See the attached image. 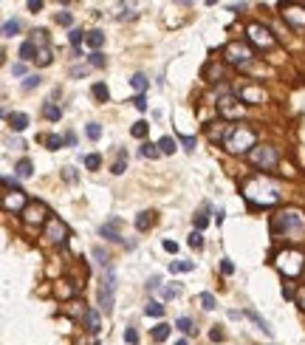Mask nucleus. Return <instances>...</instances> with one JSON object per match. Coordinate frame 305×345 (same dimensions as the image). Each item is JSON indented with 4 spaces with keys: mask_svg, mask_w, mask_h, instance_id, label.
<instances>
[{
    "mask_svg": "<svg viewBox=\"0 0 305 345\" xmlns=\"http://www.w3.org/2000/svg\"><path fill=\"white\" fill-rule=\"evenodd\" d=\"M20 31V20H6L3 23V37H14Z\"/></svg>",
    "mask_w": 305,
    "mask_h": 345,
    "instance_id": "32",
    "label": "nucleus"
},
{
    "mask_svg": "<svg viewBox=\"0 0 305 345\" xmlns=\"http://www.w3.org/2000/svg\"><path fill=\"white\" fill-rule=\"evenodd\" d=\"M221 269H223V275H232V269H235V266L229 263V260H223V263H221Z\"/></svg>",
    "mask_w": 305,
    "mask_h": 345,
    "instance_id": "59",
    "label": "nucleus"
},
{
    "mask_svg": "<svg viewBox=\"0 0 305 345\" xmlns=\"http://www.w3.org/2000/svg\"><path fill=\"white\" fill-rule=\"evenodd\" d=\"M282 297H288V300H291V297H294V288H291V286H288V283H285V286H282Z\"/></svg>",
    "mask_w": 305,
    "mask_h": 345,
    "instance_id": "58",
    "label": "nucleus"
},
{
    "mask_svg": "<svg viewBox=\"0 0 305 345\" xmlns=\"http://www.w3.org/2000/svg\"><path fill=\"white\" fill-rule=\"evenodd\" d=\"M130 102H133L136 108H139V111H147V96H144V93H136Z\"/></svg>",
    "mask_w": 305,
    "mask_h": 345,
    "instance_id": "49",
    "label": "nucleus"
},
{
    "mask_svg": "<svg viewBox=\"0 0 305 345\" xmlns=\"http://www.w3.org/2000/svg\"><path fill=\"white\" fill-rule=\"evenodd\" d=\"M6 122H9L11 130H17V133H20V130L28 127V116H26V114H6Z\"/></svg>",
    "mask_w": 305,
    "mask_h": 345,
    "instance_id": "15",
    "label": "nucleus"
},
{
    "mask_svg": "<svg viewBox=\"0 0 305 345\" xmlns=\"http://www.w3.org/2000/svg\"><path fill=\"white\" fill-rule=\"evenodd\" d=\"M223 57L232 62V65H240V68H246V65H251V59H254V51L249 46H243V43H229L223 51Z\"/></svg>",
    "mask_w": 305,
    "mask_h": 345,
    "instance_id": "5",
    "label": "nucleus"
},
{
    "mask_svg": "<svg viewBox=\"0 0 305 345\" xmlns=\"http://www.w3.org/2000/svg\"><path fill=\"white\" fill-rule=\"evenodd\" d=\"M119 227H122V221L119 218H111V221H105L99 227V235L105 238V241H113V243H119L122 241V235H119Z\"/></svg>",
    "mask_w": 305,
    "mask_h": 345,
    "instance_id": "11",
    "label": "nucleus"
},
{
    "mask_svg": "<svg viewBox=\"0 0 305 345\" xmlns=\"http://www.w3.org/2000/svg\"><path fill=\"white\" fill-rule=\"evenodd\" d=\"M51 48H40V57H37V62H40V65H51Z\"/></svg>",
    "mask_w": 305,
    "mask_h": 345,
    "instance_id": "48",
    "label": "nucleus"
},
{
    "mask_svg": "<svg viewBox=\"0 0 305 345\" xmlns=\"http://www.w3.org/2000/svg\"><path fill=\"white\" fill-rule=\"evenodd\" d=\"M45 238L51 243H59V246H65V241H68V227L62 224L59 218H51L48 221V230H45Z\"/></svg>",
    "mask_w": 305,
    "mask_h": 345,
    "instance_id": "10",
    "label": "nucleus"
},
{
    "mask_svg": "<svg viewBox=\"0 0 305 345\" xmlns=\"http://www.w3.org/2000/svg\"><path fill=\"white\" fill-rule=\"evenodd\" d=\"M31 172H34V164L28 159H20L14 164V175H17V178H31Z\"/></svg>",
    "mask_w": 305,
    "mask_h": 345,
    "instance_id": "19",
    "label": "nucleus"
},
{
    "mask_svg": "<svg viewBox=\"0 0 305 345\" xmlns=\"http://www.w3.org/2000/svg\"><path fill=\"white\" fill-rule=\"evenodd\" d=\"M147 130H150V125H147V122H136L130 133H133L136 139H144V136H147Z\"/></svg>",
    "mask_w": 305,
    "mask_h": 345,
    "instance_id": "42",
    "label": "nucleus"
},
{
    "mask_svg": "<svg viewBox=\"0 0 305 345\" xmlns=\"http://www.w3.org/2000/svg\"><path fill=\"white\" fill-rule=\"evenodd\" d=\"M285 20H291V23H297V26H305L303 6H288V9H285Z\"/></svg>",
    "mask_w": 305,
    "mask_h": 345,
    "instance_id": "20",
    "label": "nucleus"
},
{
    "mask_svg": "<svg viewBox=\"0 0 305 345\" xmlns=\"http://www.w3.org/2000/svg\"><path fill=\"white\" fill-rule=\"evenodd\" d=\"M169 331H172V325H167V322H158L156 328H153V340H156V343H164V340L169 337Z\"/></svg>",
    "mask_w": 305,
    "mask_h": 345,
    "instance_id": "24",
    "label": "nucleus"
},
{
    "mask_svg": "<svg viewBox=\"0 0 305 345\" xmlns=\"http://www.w3.org/2000/svg\"><path fill=\"white\" fill-rule=\"evenodd\" d=\"M161 294H164L167 300H172V297H178V294H181V288L178 286H164V288H161Z\"/></svg>",
    "mask_w": 305,
    "mask_h": 345,
    "instance_id": "50",
    "label": "nucleus"
},
{
    "mask_svg": "<svg viewBox=\"0 0 305 345\" xmlns=\"http://www.w3.org/2000/svg\"><path fill=\"white\" fill-rule=\"evenodd\" d=\"M175 345H187V340H178V343H175Z\"/></svg>",
    "mask_w": 305,
    "mask_h": 345,
    "instance_id": "61",
    "label": "nucleus"
},
{
    "mask_svg": "<svg viewBox=\"0 0 305 345\" xmlns=\"http://www.w3.org/2000/svg\"><path fill=\"white\" fill-rule=\"evenodd\" d=\"M133 6H130V9H127V6H124V9H122V14H119V17H122V20H124V17H133Z\"/></svg>",
    "mask_w": 305,
    "mask_h": 345,
    "instance_id": "60",
    "label": "nucleus"
},
{
    "mask_svg": "<svg viewBox=\"0 0 305 345\" xmlns=\"http://www.w3.org/2000/svg\"><path fill=\"white\" fill-rule=\"evenodd\" d=\"M141 156H144V159H158L161 150H158V144H150V142H147V144H141Z\"/></svg>",
    "mask_w": 305,
    "mask_h": 345,
    "instance_id": "34",
    "label": "nucleus"
},
{
    "mask_svg": "<svg viewBox=\"0 0 305 345\" xmlns=\"http://www.w3.org/2000/svg\"><path fill=\"white\" fill-rule=\"evenodd\" d=\"M28 9H31V12H40V9H43V3H40V0H28Z\"/></svg>",
    "mask_w": 305,
    "mask_h": 345,
    "instance_id": "57",
    "label": "nucleus"
},
{
    "mask_svg": "<svg viewBox=\"0 0 305 345\" xmlns=\"http://www.w3.org/2000/svg\"><path fill=\"white\" fill-rule=\"evenodd\" d=\"M175 328H178V331H184V334H192V331H195L190 317H178V320H175Z\"/></svg>",
    "mask_w": 305,
    "mask_h": 345,
    "instance_id": "40",
    "label": "nucleus"
},
{
    "mask_svg": "<svg viewBox=\"0 0 305 345\" xmlns=\"http://www.w3.org/2000/svg\"><path fill=\"white\" fill-rule=\"evenodd\" d=\"M93 51H99L102 46H105V31H99V29H93V31H88V40H85Z\"/></svg>",
    "mask_w": 305,
    "mask_h": 345,
    "instance_id": "21",
    "label": "nucleus"
},
{
    "mask_svg": "<svg viewBox=\"0 0 305 345\" xmlns=\"http://www.w3.org/2000/svg\"><path fill=\"white\" fill-rule=\"evenodd\" d=\"M99 164H102V156H99V153H90V156H85V167H88V170H99Z\"/></svg>",
    "mask_w": 305,
    "mask_h": 345,
    "instance_id": "41",
    "label": "nucleus"
},
{
    "mask_svg": "<svg viewBox=\"0 0 305 345\" xmlns=\"http://www.w3.org/2000/svg\"><path fill=\"white\" fill-rule=\"evenodd\" d=\"M246 317H249V320H251V322H254V325H257L260 331H266V334H271V331H274V328H271L269 322L263 320V317H260V314H257V311H254V309H246Z\"/></svg>",
    "mask_w": 305,
    "mask_h": 345,
    "instance_id": "22",
    "label": "nucleus"
},
{
    "mask_svg": "<svg viewBox=\"0 0 305 345\" xmlns=\"http://www.w3.org/2000/svg\"><path fill=\"white\" fill-rule=\"evenodd\" d=\"M54 20H56L59 26H71V23H74V17H71V12H56V14H54Z\"/></svg>",
    "mask_w": 305,
    "mask_h": 345,
    "instance_id": "46",
    "label": "nucleus"
},
{
    "mask_svg": "<svg viewBox=\"0 0 305 345\" xmlns=\"http://www.w3.org/2000/svg\"><path fill=\"white\" fill-rule=\"evenodd\" d=\"M175 147H178V142H175L172 136L158 139V150H161V156H169V153H175Z\"/></svg>",
    "mask_w": 305,
    "mask_h": 345,
    "instance_id": "23",
    "label": "nucleus"
},
{
    "mask_svg": "<svg viewBox=\"0 0 305 345\" xmlns=\"http://www.w3.org/2000/svg\"><path fill=\"white\" fill-rule=\"evenodd\" d=\"M93 258H96V263L105 266V269H111V258L102 252V246H93Z\"/></svg>",
    "mask_w": 305,
    "mask_h": 345,
    "instance_id": "36",
    "label": "nucleus"
},
{
    "mask_svg": "<svg viewBox=\"0 0 305 345\" xmlns=\"http://www.w3.org/2000/svg\"><path fill=\"white\" fill-rule=\"evenodd\" d=\"M130 85H133L139 93H144L147 88H150V80H147L144 74H133V77H130Z\"/></svg>",
    "mask_w": 305,
    "mask_h": 345,
    "instance_id": "25",
    "label": "nucleus"
},
{
    "mask_svg": "<svg viewBox=\"0 0 305 345\" xmlns=\"http://www.w3.org/2000/svg\"><path fill=\"white\" fill-rule=\"evenodd\" d=\"M144 314L147 317H164V306H161L158 300H150V303L144 306Z\"/></svg>",
    "mask_w": 305,
    "mask_h": 345,
    "instance_id": "28",
    "label": "nucleus"
},
{
    "mask_svg": "<svg viewBox=\"0 0 305 345\" xmlns=\"http://www.w3.org/2000/svg\"><path fill=\"white\" fill-rule=\"evenodd\" d=\"M271 232L277 238H288V241H300L305 235V215L300 209H285L271 221Z\"/></svg>",
    "mask_w": 305,
    "mask_h": 345,
    "instance_id": "2",
    "label": "nucleus"
},
{
    "mask_svg": "<svg viewBox=\"0 0 305 345\" xmlns=\"http://www.w3.org/2000/svg\"><path fill=\"white\" fill-rule=\"evenodd\" d=\"M40 82H43V77H40V74L26 77V80H23V91H34V88H40Z\"/></svg>",
    "mask_w": 305,
    "mask_h": 345,
    "instance_id": "31",
    "label": "nucleus"
},
{
    "mask_svg": "<svg viewBox=\"0 0 305 345\" xmlns=\"http://www.w3.org/2000/svg\"><path fill=\"white\" fill-rule=\"evenodd\" d=\"M43 116H45V119H51V122H56V119L62 116V111H59L56 105H51V102H48V105L43 108Z\"/></svg>",
    "mask_w": 305,
    "mask_h": 345,
    "instance_id": "35",
    "label": "nucleus"
},
{
    "mask_svg": "<svg viewBox=\"0 0 305 345\" xmlns=\"http://www.w3.org/2000/svg\"><path fill=\"white\" fill-rule=\"evenodd\" d=\"M90 65H93V68H105V62H108V59H105V54H102V51H93V54H90Z\"/></svg>",
    "mask_w": 305,
    "mask_h": 345,
    "instance_id": "43",
    "label": "nucleus"
},
{
    "mask_svg": "<svg viewBox=\"0 0 305 345\" xmlns=\"http://www.w3.org/2000/svg\"><path fill=\"white\" fill-rule=\"evenodd\" d=\"M218 111H221L226 119H240V114H243V108H240V105H235V99H232V96H223V99L218 102Z\"/></svg>",
    "mask_w": 305,
    "mask_h": 345,
    "instance_id": "14",
    "label": "nucleus"
},
{
    "mask_svg": "<svg viewBox=\"0 0 305 345\" xmlns=\"http://www.w3.org/2000/svg\"><path fill=\"white\" fill-rule=\"evenodd\" d=\"M150 224H153V212H139V218H136V230L147 232V230H150Z\"/></svg>",
    "mask_w": 305,
    "mask_h": 345,
    "instance_id": "27",
    "label": "nucleus"
},
{
    "mask_svg": "<svg viewBox=\"0 0 305 345\" xmlns=\"http://www.w3.org/2000/svg\"><path fill=\"white\" fill-rule=\"evenodd\" d=\"M237 96H240V102H249V105L266 102V91H263V88H257V85H251V82L240 85V88H237Z\"/></svg>",
    "mask_w": 305,
    "mask_h": 345,
    "instance_id": "9",
    "label": "nucleus"
},
{
    "mask_svg": "<svg viewBox=\"0 0 305 345\" xmlns=\"http://www.w3.org/2000/svg\"><path fill=\"white\" fill-rule=\"evenodd\" d=\"M85 133H88V139H93V142H96V139L102 136V127L96 125V122H90V125L85 127Z\"/></svg>",
    "mask_w": 305,
    "mask_h": 345,
    "instance_id": "47",
    "label": "nucleus"
},
{
    "mask_svg": "<svg viewBox=\"0 0 305 345\" xmlns=\"http://www.w3.org/2000/svg\"><path fill=\"white\" fill-rule=\"evenodd\" d=\"M147 288H150V291H153V288H161V277H158V275H153L150 280H147Z\"/></svg>",
    "mask_w": 305,
    "mask_h": 345,
    "instance_id": "53",
    "label": "nucleus"
},
{
    "mask_svg": "<svg viewBox=\"0 0 305 345\" xmlns=\"http://www.w3.org/2000/svg\"><path fill=\"white\" fill-rule=\"evenodd\" d=\"M82 325H85L90 334H96V331H99V314H96L93 309H88L85 314H82Z\"/></svg>",
    "mask_w": 305,
    "mask_h": 345,
    "instance_id": "16",
    "label": "nucleus"
},
{
    "mask_svg": "<svg viewBox=\"0 0 305 345\" xmlns=\"http://www.w3.org/2000/svg\"><path fill=\"white\" fill-rule=\"evenodd\" d=\"M164 249L175 255V252H178V243H175V241H164Z\"/></svg>",
    "mask_w": 305,
    "mask_h": 345,
    "instance_id": "55",
    "label": "nucleus"
},
{
    "mask_svg": "<svg viewBox=\"0 0 305 345\" xmlns=\"http://www.w3.org/2000/svg\"><path fill=\"white\" fill-rule=\"evenodd\" d=\"M181 144H184V150H190V153H192V150H195V139H192V136H181Z\"/></svg>",
    "mask_w": 305,
    "mask_h": 345,
    "instance_id": "52",
    "label": "nucleus"
},
{
    "mask_svg": "<svg viewBox=\"0 0 305 345\" xmlns=\"http://www.w3.org/2000/svg\"><path fill=\"white\" fill-rule=\"evenodd\" d=\"M26 74V62H14L11 65V77H23Z\"/></svg>",
    "mask_w": 305,
    "mask_h": 345,
    "instance_id": "51",
    "label": "nucleus"
},
{
    "mask_svg": "<svg viewBox=\"0 0 305 345\" xmlns=\"http://www.w3.org/2000/svg\"><path fill=\"white\" fill-rule=\"evenodd\" d=\"M209 337H212L215 343H218V340H223V331H221V328H218V325H215L212 331H209Z\"/></svg>",
    "mask_w": 305,
    "mask_h": 345,
    "instance_id": "56",
    "label": "nucleus"
},
{
    "mask_svg": "<svg viewBox=\"0 0 305 345\" xmlns=\"http://www.w3.org/2000/svg\"><path fill=\"white\" fill-rule=\"evenodd\" d=\"M68 40H71V46H74V48H79V43H82V40H88V34H85L82 29H71Z\"/></svg>",
    "mask_w": 305,
    "mask_h": 345,
    "instance_id": "33",
    "label": "nucleus"
},
{
    "mask_svg": "<svg viewBox=\"0 0 305 345\" xmlns=\"http://www.w3.org/2000/svg\"><path fill=\"white\" fill-rule=\"evenodd\" d=\"M251 164L263 167V170H274L277 167V150L269 147V144H257L251 150Z\"/></svg>",
    "mask_w": 305,
    "mask_h": 345,
    "instance_id": "6",
    "label": "nucleus"
},
{
    "mask_svg": "<svg viewBox=\"0 0 305 345\" xmlns=\"http://www.w3.org/2000/svg\"><path fill=\"white\" fill-rule=\"evenodd\" d=\"M124 167H127V150H124V147H119V150H116V161H113L111 172H113V175H122V172H124Z\"/></svg>",
    "mask_w": 305,
    "mask_h": 345,
    "instance_id": "17",
    "label": "nucleus"
},
{
    "mask_svg": "<svg viewBox=\"0 0 305 345\" xmlns=\"http://www.w3.org/2000/svg\"><path fill=\"white\" fill-rule=\"evenodd\" d=\"M23 218H26V224H43L45 221V204H40V201H37V204H28V207L23 209Z\"/></svg>",
    "mask_w": 305,
    "mask_h": 345,
    "instance_id": "12",
    "label": "nucleus"
},
{
    "mask_svg": "<svg viewBox=\"0 0 305 345\" xmlns=\"http://www.w3.org/2000/svg\"><path fill=\"white\" fill-rule=\"evenodd\" d=\"M192 224H195V230H198V232H201L203 227L209 224V218H206V207H203L201 212H198V215H192Z\"/></svg>",
    "mask_w": 305,
    "mask_h": 345,
    "instance_id": "37",
    "label": "nucleus"
},
{
    "mask_svg": "<svg viewBox=\"0 0 305 345\" xmlns=\"http://www.w3.org/2000/svg\"><path fill=\"white\" fill-rule=\"evenodd\" d=\"M246 34H249V40H251V43H257V46H263V48H271V46H274V37H271V31L266 29V26H260V23H251L246 29Z\"/></svg>",
    "mask_w": 305,
    "mask_h": 345,
    "instance_id": "8",
    "label": "nucleus"
},
{
    "mask_svg": "<svg viewBox=\"0 0 305 345\" xmlns=\"http://www.w3.org/2000/svg\"><path fill=\"white\" fill-rule=\"evenodd\" d=\"M223 147L229 150V153H249V150L257 147V133H254L249 125H237V127L229 130Z\"/></svg>",
    "mask_w": 305,
    "mask_h": 345,
    "instance_id": "3",
    "label": "nucleus"
},
{
    "mask_svg": "<svg viewBox=\"0 0 305 345\" xmlns=\"http://www.w3.org/2000/svg\"><path fill=\"white\" fill-rule=\"evenodd\" d=\"M113 294H116V272L105 269V277H102V286H99V306L105 314L113 311Z\"/></svg>",
    "mask_w": 305,
    "mask_h": 345,
    "instance_id": "4",
    "label": "nucleus"
},
{
    "mask_svg": "<svg viewBox=\"0 0 305 345\" xmlns=\"http://www.w3.org/2000/svg\"><path fill=\"white\" fill-rule=\"evenodd\" d=\"M45 43H48V31H45V29H37V31H34V46H43V48H48Z\"/></svg>",
    "mask_w": 305,
    "mask_h": 345,
    "instance_id": "44",
    "label": "nucleus"
},
{
    "mask_svg": "<svg viewBox=\"0 0 305 345\" xmlns=\"http://www.w3.org/2000/svg\"><path fill=\"white\" fill-rule=\"evenodd\" d=\"M192 269H195L192 260H172V263H169V272H172V275H175V272H192Z\"/></svg>",
    "mask_w": 305,
    "mask_h": 345,
    "instance_id": "30",
    "label": "nucleus"
},
{
    "mask_svg": "<svg viewBox=\"0 0 305 345\" xmlns=\"http://www.w3.org/2000/svg\"><path fill=\"white\" fill-rule=\"evenodd\" d=\"M40 57V51H37V46H34V40H26L20 46V59L23 62H28V59H37Z\"/></svg>",
    "mask_w": 305,
    "mask_h": 345,
    "instance_id": "18",
    "label": "nucleus"
},
{
    "mask_svg": "<svg viewBox=\"0 0 305 345\" xmlns=\"http://www.w3.org/2000/svg\"><path fill=\"white\" fill-rule=\"evenodd\" d=\"M243 198L249 204H254V207H271V204H277L282 198V193H280V184L271 181L269 175H254V178L243 181Z\"/></svg>",
    "mask_w": 305,
    "mask_h": 345,
    "instance_id": "1",
    "label": "nucleus"
},
{
    "mask_svg": "<svg viewBox=\"0 0 305 345\" xmlns=\"http://www.w3.org/2000/svg\"><path fill=\"white\" fill-rule=\"evenodd\" d=\"M43 142H45V147H48V150H59L62 144H65V139L56 136V133H48V136H45Z\"/></svg>",
    "mask_w": 305,
    "mask_h": 345,
    "instance_id": "29",
    "label": "nucleus"
},
{
    "mask_svg": "<svg viewBox=\"0 0 305 345\" xmlns=\"http://www.w3.org/2000/svg\"><path fill=\"white\" fill-rule=\"evenodd\" d=\"M85 74H88V68H85V65H82V68H79V65H74V68H71V77H85Z\"/></svg>",
    "mask_w": 305,
    "mask_h": 345,
    "instance_id": "54",
    "label": "nucleus"
},
{
    "mask_svg": "<svg viewBox=\"0 0 305 345\" xmlns=\"http://www.w3.org/2000/svg\"><path fill=\"white\" fill-rule=\"evenodd\" d=\"M277 266H280L288 277L300 275V272H303V255L300 252H280L277 255Z\"/></svg>",
    "mask_w": 305,
    "mask_h": 345,
    "instance_id": "7",
    "label": "nucleus"
},
{
    "mask_svg": "<svg viewBox=\"0 0 305 345\" xmlns=\"http://www.w3.org/2000/svg\"><path fill=\"white\" fill-rule=\"evenodd\" d=\"M124 343H127V345H139V331H136L133 325H130V328H124Z\"/></svg>",
    "mask_w": 305,
    "mask_h": 345,
    "instance_id": "45",
    "label": "nucleus"
},
{
    "mask_svg": "<svg viewBox=\"0 0 305 345\" xmlns=\"http://www.w3.org/2000/svg\"><path fill=\"white\" fill-rule=\"evenodd\" d=\"M187 243H190L192 249H201V246H203V235H201L198 230H192V232H190V238H187Z\"/></svg>",
    "mask_w": 305,
    "mask_h": 345,
    "instance_id": "38",
    "label": "nucleus"
},
{
    "mask_svg": "<svg viewBox=\"0 0 305 345\" xmlns=\"http://www.w3.org/2000/svg\"><path fill=\"white\" fill-rule=\"evenodd\" d=\"M198 303H201L203 311H212L218 309V300H215V294H209V291H203V294H198Z\"/></svg>",
    "mask_w": 305,
    "mask_h": 345,
    "instance_id": "26",
    "label": "nucleus"
},
{
    "mask_svg": "<svg viewBox=\"0 0 305 345\" xmlns=\"http://www.w3.org/2000/svg\"><path fill=\"white\" fill-rule=\"evenodd\" d=\"M3 207L9 209V212H11V209H20V212H23V209L28 207V201H26V196H23V190H14V193H6Z\"/></svg>",
    "mask_w": 305,
    "mask_h": 345,
    "instance_id": "13",
    "label": "nucleus"
},
{
    "mask_svg": "<svg viewBox=\"0 0 305 345\" xmlns=\"http://www.w3.org/2000/svg\"><path fill=\"white\" fill-rule=\"evenodd\" d=\"M93 96H96L99 102H108V96H111V93H108V85L96 82V85H93Z\"/></svg>",
    "mask_w": 305,
    "mask_h": 345,
    "instance_id": "39",
    "label": "nucleus"
}]
</instances>
